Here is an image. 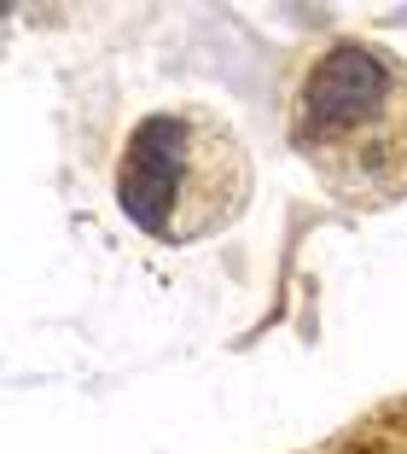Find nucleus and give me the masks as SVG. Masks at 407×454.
I'll list each match as a JSON object with an SVG mask.
<instances>
[{
  "label": "nucleus",
  "instance_id": "f257e3e1",
  "mask_svg": "<svg viewBox=\"0 0 407 454\" xmlns=\"http://www.w3.org/2000/svg\"><path fill=\"white\" fill-rule=\"evenodd\" d=\"M291 152L338 204L407 199V59L367 35L320 47L291 94Z\"/></svg>",
  "mask_w": 407,
  "mask_h": 454
},
{
  "label": "nucleus",
  "instance_id": "f03ea898",
  "mask_svg": "<svg viewBox=\"0 0 407 454\" xmlns=\"http://www.w3.org/2000/svg\"><path fill=\"white\" fill-rule=\"evenodd\" d=\"M256 163L215 106H163L140 117L117 158V204L158 245H204L250 210Z\"/></svg>",
  "mask_w": 407,
  "mask_h": 454
}]
</instances>
